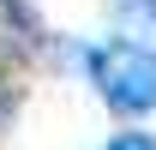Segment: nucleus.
<instances>
[{"mask_svg": "<svg viewBox=\"0 0 156 150\" xmlns=\"http://www.w3.org/2000/svg\"><path fill=\"white\" fill-rule=\"evenodd\" d=\"M84 72L96 84V96L120 120H144L156 108V48L150 42H132V36H108L84 54Z\"/></svg>", "mask_w": 156, "mask_h": 150, "instance_id": "f257e3e1", "label": "nucleus"}, {"mask_svg": "<svg viewBox=\"0 0 156 150\" xmlns=\"http://www.w3.org/2000/svg\"><path fill=\"white\" fill-rule=\"evenodd\" d=\"M108 150H156V138H150V132H120Z\"/></svg>", "mask_w": 156, "mask_h": 150, "instance_id": "f03ea898", "label": "nucleus"}, {"mask_svg": "<svg viewBox=\"0 0 156 150\" xmlns=\"http://www.w3.org/2000/svg\"><path fill=\"white\" fill-rule=\"evenodd\" d=\"M120 12H138V18H156V0H114Z\"/></svg>", "mask_w": 156, "mask_h": 150, "instance_id": "7ed1b4c3", "label": "nucleus"}]
</instances>
